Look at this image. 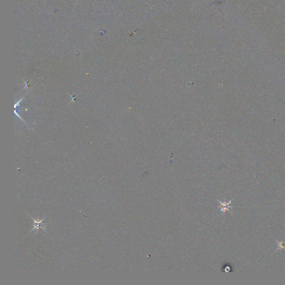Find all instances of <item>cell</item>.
Returning <instances> with one entry per match:
<instances>
[{
	"mask_svg": "<svg viewBox=\"0 0 285 285\" xmlns=\"http://www.w3.org/2000/svg\"><path fill=\"white\" fill-rule=\"evenodd\" d=\"M32 218V219L33 220V221H34V225H33V229L31 230V232L32 231H33V230H38V229L40 228H42V229H43V230H46V226L44 224H43V223H42V221L45 219V218H44L42 219H41V220H39V221L35 220V219H33V218Z\"/></svg>",
	"mask_w": 285,
	"mask_h": 285,
	"instance_id": "cell-1",
	"label": "cell"
},
{
	"mask_svg": "<svg viewBox=\"0 0 285 285\" xmlns=\"http://www.w3.org/2000/svg\"><path fill=\"white\" fill-rule=\"evenodd\" d=\"M218 202L220 204V206L218 207V208L220 209V212H226V211H229L230 212H231L230 211V208H232L233 206H230L232 200H230L229 202L228 203H226V202H224V203H222L219 200H218Z\"/></svg>",
	"mask_w": 285,
	"mask_h": 285,
	"instance_id": "cell-2",
	"label": "cell"
},
{
	"mask_svg": "<svg viewBox=\"0 0 285 285\" xmlns=\"http://www.w3.org/2000/svg\"><path fill=\"white\" fill-rule=\"evenodd\" d=\"M277 242L278 245L279 246V247L278 248L277 250L278 249H285V247H284V242H278V241H277Z\"/></svg>",
	"mask_w": 285,
	"mask_h": 285,
	"instance_id": "cell-3",
	"label": "cell"
}]
</instances>
